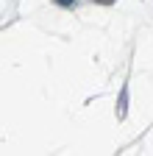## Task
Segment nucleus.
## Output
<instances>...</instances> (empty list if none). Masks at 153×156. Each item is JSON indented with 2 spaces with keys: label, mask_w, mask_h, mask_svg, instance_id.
Segmentation results:
<instances>
[{
  "label": "nucleus",
  "mask_w": 153,
  "mask_h": 156,
  "mask_svg": "<svg viewBox=\"0 0 153 156\" xmlns=\"http://www.w3.org/2000/svg\"><path fill=\"white\" fill-rule=\"evenodd\" d=\"M56 3H61V6H72L75 0H56Z\"/></svg>",
  "instance_id": "f257e3e1"
},
{
  "label": "nucleus",
  "mask_w": 153,
  "mask_h": 156,
  "mask_svg": "<svg viewBox=\"0 0 153 156\" xmlns=\"http://www.w3.org/2000/svg\"><path fill=\"white\" fill-rule=\"evenodd\" d=\"M92 3H114V0H92Z\"/></svg>",
  "instance_id": "f03ea898"
}]
</instances>
